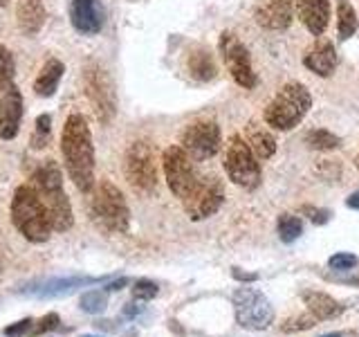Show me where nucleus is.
Masks as SVG:
<instances>
[{
  "instance_id": "f03ea898",
  "label": "nucleus",
  "mask_w": 359,
  "mask_h": 337,
  "mask_svg": "<svg viewBox=\"0 0 359 337\" xmlns=\"http://www.w3.org/2000/svg\"><path fill=\"white\" fill-rule=\"evenodd\" d=\"M32 187L41 196L45 209L50 213L54 232H67L74 225L72 205L63 191V176L54 160H45L32 176Z\"/></svg>"
},
{
  "instance_id": "f257e3e1",
  "label": "nucleus",
  "mask_w": 359,
  "mask_h": 337,
  "mask_svg": "<svg viewBox=\"0 0 359 337\" xmlns=\"http://www.w3.org/2000/svg\"><path fill=\"white\" fill-rule=\"evenodd\" d=\"M61 153L72 183L81 194L95 191V144L83 115L72 112L61 133Z\"/></svg>"
},
{
  "instance_id": "c85d7f7f",
  "label": "nucleus",
  "mask_w": 359,
  "mask_h": 337,
  "mask_svg": "<svg viewBox=\"0 0 359 337\" xmlns=\"http://www.w3.org/2000/svg\"><path fill=\"white\" fill-rule=\"evenodd\" d=\"M106 295H108L106 290H88L86 295L79 299V306H81V310L88 315H99V312H104L108 306Z\"/></svg>"
},
{
  "instance_id": "9b49d317",
  "label": "nucleus",
  "mask_w": 359,
  "mask_h": 337,
  "mask_svg": "<svg viewBox=\"0 0 359 337\" xmlns=\"http://www.w3.org/2000/svg\"><path fill=\"white\" fill-rule=\"evenodd\" d=\"M233 303H236V319H238L243 329L263 331L274 319L272 303L267 301L265 295L252 288H241L233 295Z\"/></svg>"
},
{
  "instance_id": "b1692460",
  "label": "nucleus",
  "mask_w": 359,
  "mask_h": 337,
  "mask_svg": "<svg viewBox=\"0 0 359 337\" xmlns=\"http://www.w3.org/2000/svg\"><path fill=\"white\" fill-rule=\"evenodd\" d=\"M189 72L198 81H211L216 77V61L213 54L207 48H198L196 52H191L189 56Z\"/></svg>"
},
{
  "instance_id": "7ed1b4c3",
  "label": "nucleus",
  "mask_w": 359,
  "mask_h": 337,
  "mask_svg": "<svg viewBox=\"0 0 359 337\" xmlns=\"http://www.w3.org/2000/svg\"><path fill=\"white\" fill-rule=\"evenodd\" d=\"M11 220H14V227L32 243H45L54 232L50 213L32 185H20L14 191Z\"/></svg>"
},
{
  "instance_id": "4468645a",
  "label": "nucleus",
  "mask_w": 359,
  "mask_h": 337,
  "mask_svg": "<svg viewBox=\"0 0 359 337\" xmlns=\"http://www.w3.org/2000/svg\"><path fill=\"white\" fill-rule=\"evenodd\" d=\"M294 0H258L254 7V20L265 29L283 32L292 25Z\"/></svg>"
},
{
  "instance_id": "f3484780",
  "label": "nucleus",
  "mask_w": 359,
  "mask_h": 337,
  "mask_svg": "<svg viewBox=\"0 0 359 337\" xmlns=\"http://www.w3.org/2000/svg\"><path fill=\"white\" fill-rule=\"evenodd\" d=\"M297 11L312 37H321L330 20V0H297Z\"/></svg>"
},
{
  "instance_id": "393cba45",
  "label": "nucleus",
  "mask_w": 359,
  "mask_h": 337,
  "mask_svg": "<svg viewBox=\"0 0 359 337\" xmlns=\"http://www.w3.org/2000/svg\"><path fill=\"white\" fill-rule=\"evenodd\" d=\"M337 27H339V39L348 41L357 32L359 20L351 0H337Z\"/></svg>"
},
{
  "instance_id": "c03bdc74",
  "label": "nucleus",
  "mask_w": 359,
  "mask_h": 337,
  "mask_svg": "<svg viewBox=\"0 0 359 337\" xmlns=\"http://www.w3.org/2000/svg\"><path fill=\"white\" fill-rule=\"evenodd\" d=\"M83 337H99V335H83Z\"/></svg>"
},
{
  "instance_id": "aec40b11",
  "label": "nucleus",
  "mask_w": 359,
  "mask_h": 337,
  "mask_svg": "<svg viewBox=\"0 0 359 337\" xmlns=\"http://www.w3.org/2000/svg\"><path fill=\"white\" fill-rule=\"evenodd\" d=\"M245 138L250 149L254 151V155L258 160H269L274 153H276V142H274V135L269 133L261 121H247V128H245Z\"/></svg>"
},
{
  "instance_id": "c9c22d12",
  "label": "nucleus",
  "mask_w": 359,
  "mask_h": 337,
  "mask_svg": "<svg viewBox=\"0 0 359 337\" xmlns=\"http://www.w3.org/2000/svg\"><path fill=\"white\" fill-rule=\"evenodd\" d=\"M303 211L308 213V218L314 223V225H323V223H328L332 213L330 211H325V209H314V207H303Z\"/></svg>"
},
{
  "instance_id": "2eb2a0df",
  "label": "nucleus",
  "mask_w": 359,
  "mask_h": 337,
  "mask_svg": "<svg viewBox=\"0 0 359 337\" xmlns=\"http://www.w3.org/2000/svg\"><path fill=\"white\" fill-rule=\"evenodd\" d=\"M22 121V95L18 86L11 84L0 93V140H14Z\"/></svg>"
},
{
  "instance_id": "9d476101",
  "label": "nucleus",
  "mask_w": 359,
  "mask_h": 337,
  "mask_svg": "<svg viewBox=\"0 0 359 337\" xmlns=\"http://www.w3.org/2000/svg\"><path fill=\"white\" fill-rule=\"evenodd\" d=\"M220 56L224 61V67L231 74V79L243 88H254L256 86V72L252 67V56L250 50L245 48V43L231 32L220 34Z\"/></svg>"
},
{
  "instance_id": "72a5a7b5",
  "label": "nucleus",
  "mask_w": 359,
  "mask_h": 337,
  "mask_svg": "<svg viewBox=\"0 0 359 337\" xmlns=\"http://www.w3.org/2000/svg\"><path fill=\"white\" fill-rule=\"evenodd\" d=\"M328 265L332 270H353L357 265V256L355 254H348V252H339V254L330 256Z\"/></svg>"
},
{
  "instance_id": "20e7f679",
  "label": "nucleus",
  "mask_w": 359,
  "mask_h": 337,
  "mask_svg": "<svg viewBox=\"0 0 359 337\" xmlns=\"http://www.w3.org/2000/svg\"><path fill=\"white\" fill-rule=\"evenodd\" d=\"M312 108L308 88L299 81H287L263 110V119L274 131H290L299 126Z\"/></svg>"
},
{
  "instance_id": "ea45409f",
  "label": "nucleus",
  "mask_w": 359,
  "mask_h": 337,
  "mask_svg": "<svg viewBox=\"0 0 359 337\" xmlns=\"http://www.w3.org/2000/svg\"><path fill=\"white\" fill-rule=\"evenodd\" d=\"M346 205L351 207V209H359V191H357V194H353L351 198L346 200Z\"/></svg>"
},
{
  "instance_id": "37998d69",
  "label": "nucleus",
  "mask_w": 359,
  "mask_h": 337,
  "mask_svg": "<svg viewBox=\"0 0 359 337\" xmlns=\"http://www.w3.org/2000/svg\"><path fill=\"white\" fill-rule=\"evenodd\" d=\"M5 5H7V0H0V9H3Z\"/></svg>"
},
{
  "instance_id": "6ab92c4d",
  "label": "nucleus",
  "mask_w": 359,
  "mask_h": 337,
  "mask_svg": "<svg viewBox=\"0 0 359 337\" xmlns=\"http://www.w3.org/2000/svg\"><path fill=\"white\" fill-rule=\"evenodd\" d=\"M337 50L332 43H317L314 48L303 56V65L317 77H330L337 70Z\"/></svg>"
},
{
  "instance_id": "f8f14e48",
  "label": "nucleus",
  "mask_w": 359,
  "mask_h": 337,
  "mask_svg": "<svg viewBox=\"0 0 359 337\" xmlns=\"http://www.w3.org/2000/svg\"><path fill=\"white\" fill-rule=\"evenodd\" d=\"M162 166H164L168 189H171L180 200L187 198L189 191L198 183V176L194 171V162H191L189 153L182 146H168L162 155Z\"/></svg>"
},
{
  "instance_id": "5701e85b",
  "label": "nucleus",
  "mask_w": 359,
  "mask_h": 337,
  "mask_svg": "<svg viewBox=\"0 0 359 337\" xmlns=\"http://www.w3.org/2000/svg\"><path fill=\"white\" fill-rule=\"evenodd\" d=\"M303 301H306L308 310L317 319H332L344 312L341 303L334 301L330 295H325V292H303Z\"/></svg>"
},
{
  "instance_id": "412c9836",
  "label": "nucleus",
  "mask_w": 359,
  "mask_h": 337,
  "mask_svg": "<svg viewBox=\"0 0 359 337\" xmlns=\"http://www.w3.org/2000/svg\"><path fill=\"white\" fill-rule=\"evenodd\" d=\"M63 72H65V65L63 61L59 59H48L45 65L41 67V72L36 77V81H34V93L39 97H54L56 88H59L61 79H63Z\"/></svg>"
},
{
  "instance_id": "473e14b6",
  "label": "nucleus",
  "mask_w": 359,
  "mask_h": 337,
  "mask_svg": "<svg viewBox=\"0 0 359 337\" xmlns=\"http://www.w3.org/2000/svg\"><path fill=\"white\" fill-rule=\"evenodd\" d=\"M59 322H61V317L56 312H48L45 317H41L36 324H34V331H32V335L36 337V335H43V333H48V331H54L56 326H59Z\"/></svg>"
},
{
  "instance_id": "bb28decb",
  "label": "nucleus",
  "mask_w": 359,
  "mask_h": 337,
  "mask_svg": "<svg viewBox=\"0 0 359 337\" xmlns=\"http://www.w3.org/2000/svg\"><path fill=\"white\" fill-rule=\"evenodd\" d=\"M50 135H52V117L45 112V115H41L36 119V124H34V133H32V140H29V146L34 151H41L45 149V146L50 144Z\"/></svg>"
},
{
  "instance_id": "58836bf2",
  "label": "nucleus",
  "mask_w": 359,
  "mask_h": 337,
  "mask_svg": "<svg viewBox=\"0 0 359 337\" xmlns=\"http://www.w3.org/2000/svg\"><path fill=\"white\" fill-rule=\"evenodd\" d=\"M142 312V306H137V303H128L126 308H123V315H128V317H135V315Z\"/></svg>"
},
{
  "instance_id": "6e6552de",
  "label": "nucleus",
  "mask_w": 359,
  "mask_h": 337,
  "mask_svg": "<svg viewBox=\"0 0 359 337\" xmlns=\"http://www.w3.org/2000/svg\"><path fill=\"white\" fill-rule=\"evenodd\" d=\"M258 157L250 149L241 135H233L227 144V153H224V168L231 183L238 187L252 191L261 185V164L256 162Z\"/></svg>"
},
{
  "instance_id": "79ce46f5",
  "label": "nucleus",
  "mask_w": 359,
  "mask_h": 337,
  "mask_svg": "<svg viewBox=\"0 0 359 337\" xmlns=\"http://www.w3.org/2000/svg\"><path fill=\"white\" fill-rule=\"evenodd\" d=\"M323 337H341V333H328V335H323Z\"/></svg>"
},
{
  "instance_id": "4be33fe9",
  "label": "nucleus",
  "mask_w": 359,
  "mask_h": 337,
  "mask_svg": "<svg viewBox=\"0 0 359 337\" xmlns=\"http://www.w3.org/2000/svg\"><path fill=\"white\" fill-rule=\"evenodd\" d=\"M97 279H90V277H70V279H54L48 281L43 286H34V288H25L22 292H29V295H39V297H56V295H65L74 288H81V286H90L95 284Z\"/></svg>"
},
{
  "instance_id": "a878e982",
  "label": "nucleus",
  "mask_w": 359,
  "mask_h": 337,
  "mask_svg": "<svg viewBox=\"0 0 359 337\" xmlns=\"http://www.w3.org/2000/svg\"><path fill=\"white\" fill-rule=\"evenodd\" d=\"M306 142H308L310 149H314V151H332V149H337V146L341 144V140L337 138L334 133L325 131V128H314V131H310L306 135Z\"/></svg>"
},
{
  "instance_id": "a18cd8bd",
  "label": "nucleus",
  "mask_w": 359,
  "mask_h": 337,
  "mask_svg": "<svg viewBox=\"0 0 359 337\" xmlns=\"http://www.w3.org/2000/svg\"><path fill=\"white\" fill-rule=\"evenodd\" d=\"M357 162H359V157H357Z\"/></svg>"
},
{
  "instance_id": "0eeeda50",
  "label": "nucleus",
  "mask_w": 359,
  "mask_h": 337,
  "mask_svg": "<svg viewBox=\"0 0 359 337\" xmlns=\"http://www.w3.org/2000/svg\"><path fill=\"white\" fill-rule=\"evenodd\" d=\"M123 173L140 194H153L157 187V164L151 142H133L123 157Z\"/></svg>"
},
{
  "instance_id": "e433bc0d",
  "label": "nucleus",
  "mask_w": 359,
  "mask_h": 337,
  "mask_svg": "<svg viewBox=\"0 0 359 337\" xmlns=\"http://www.w3.org/2000/svg\"><path fill=\"white\" fill-rule=\"evenodd\" d=\"M126 286H128V279H126V277H121V279H117V281H112V284H108V286H106V292H117V290L126 288Z\"/></svg>"
},
{
  "instance_id": "dca6fc26",
  "label": "nucleus",
  "mask_w": 359,
  "mask_h": 337,
  "mask_svg": "<svg viewBox=\"0 0 359 337\" xmlns=\"http://www.w3.org/2000/svg\"><path fill=\"white\" fill-rule=\"evenodd\" d=\"M70 22L81 34H99L104 29L106 11L99 0H72L70 3Z\"/></svg>"
},
{
  "instance_id": "a211bd4d",
  "label": "nucleus",
  "mask_w": 359,
  "mask_h": 337,
  "mask_svg": "<svg viewBox=\"0 0 359 337\" xmlns=\"http://www.w3.org/2000/svg\"><path fill=\"white\" fill-rule=\"evenodd\" d=\"M45 18H48V11H45L43 0H18L16 22L25 37H36L45 25Z\"/></svg>"
},
{
  "instance_id": "f704fd0d",
  "label": "nucleus",
  "mask_w": 359,
  "mask_h": 337,
  "mask_svg": "<svg viewBox=\"0 0 359 337\" xmlns=\"http://www.w3.org/2000/svg\"><path fill=\"white\" fill-rule=\"evenodd\" d=\"M32 329V319H20L5 329V337H20Z\"/></svg>"
},
{
  "instance_id": "7c9ffc66",
  "label": "nucleus",
  "mask_w": 359,
  "mask_h": 337,
  "mask_svg": "<svg viewBox=\"0 0 359 337\" xmlns=\"http://www.w3.org/2000/svg\"><path fill=\"white\" fill-rule=\"evenodd\" d=\"M133 297L137 301H149L157 297V284H153L149 279H140L137 284L133 286Z\"/></svg>"
},
{
  "instance_id": "423d86ee",
  "label": "nucleus",
  "mask_w": 359,
  "mask_h": 337,
  "mask_svg": "<svg viewBox=\"0 0 359 337\" xmlns=\"http://www.w3.org/2000/svg\"><path fill=\"white\" fill-rule=\"evenodd\" d=\"M83 88L97 119L101 124H110L117 112V95L106 67L97 61H88L83 65Z\"/></svg>"
},
{
  "instance_id": "2f4dec72",
  "label": "nucleus",
  "mask_w": 359,
  "mask_h": 337,
  "mask_svg": "<svg viewBox=\"0 0 359 337\" xmlns=\"http://www.w3.org/2000/svg\"><path fill=\"white\" fill-rule=\"evenodd\" d=\"M314 315L310 317V315H301V317H294V319H287L283 324V333H297V331H308L314 326Z\"/></svg>"
},
{
  "instance_id": "c756f323",
  "label": "nucleus",
  "mask_w": 359,
  "mask_h": 337,
  "mask_svg": "<svg viewBox=\"0 0 359 337\" xmlns=\"http://www.w3.org/2000/svg\"><path fill=\"white\" fill-rule=\"evenodd\" d=\"M14 72H16L14 56H11V52L5 45H0V93H5L14 84Z\"/></svg>"
},
{
  "instance_id": "a19ab883",
  "label": "nucleus",
  "mask_w": 359,
  "mask_h": 337,
  "mask_svg": "<svg viewBox=\"0 0 359 337\" xmlns=\"http://www.w3.org/2000/svg\"><path fill=\"white\" fill-rule=\"evenodd\" d=\"M344 284H348V286H357V288H359V275L346 277V279H344Z\"/></svg>"
},
{
  "instance_id": "ddd939ff",
  "label": "nucleus",
  "mask_w": 359,
  "mask_h": 337,
  "mask_svg": "<svg viewBox=\"0 0 359 337\" xmlns=\"http://www.w3.org/2000/svg\"><path fill=\"white\" fill-rule=\"evenodd\" d=\"M222 198H224L222 185L216 178L207 176V178H198L196 187L189 191L187 198H182V205L191 220H205L220 209Z\"/></svg>"
},
{
  "instance_id": "4c0bfd02",
  "label": "nucleus",
  "mask_w": 359,
  "mask_h": 337,
  "mask_svg": "<svg viewBox=\"0 0 359 337\" xmlns=\"http://www.w3.org/2000/svg\"><path fill=\"white\" fill-rule=\"evenodd\" d=\"M233 279H238V281H256V275L254 272H243V270H233Z\"/></svg>"
},
{
  "instance_id": "1a4fd4ad",
  "label": "nucleus",
  "mask_w": 359,
  "mask_h": 337,
  "mask_svg": "<svg viewBox=\"0 0 359 337\" xmlns=\"http://www.w3.org/2000/svg\"><path fill=\"white\" fill-rule=\"evenodd\" d=\"M220 140H222L220 126L213 119L191 121L182 131V138H180L182 149L189 153L191 160H196V162H205L209 157L216 155L220 151Z\"/></svg>"
},
{
  "instance_id": "cd10ccee",
  "label": "nucleus",
  "mask_w": 359,
  "mask_h": 337,
  "mask_svg": "<svg viewBox=\"0 0 359 337\" xmlns=\"http://www.w3.org/2000/svg\"><path fill=\"white\" fill-rule=\"evenodd\" d=\"M276 230H278L280 241H283V243H292V241H297L299 236L303 234V223H301V218H297V216H290V213H283V216L278 218Z\"/></svg>"
},
{
  "instance_id": "39448f33",
  "label": "nucleus",
  "mask_w": 359,
  "mask_h": 337,
  "mask_svg": "<svg viewBox=\"0 0 359 337\" xmlns=\"http://www.w3.org/2000/svg\"><path fill=\"white\" fill-rule=\"evenodd\" d=\"M93 218L106 232L123 234L130 223V209L126 205V198L108 180H101L93 191Z\"/></svg>"
}]
</instances>
